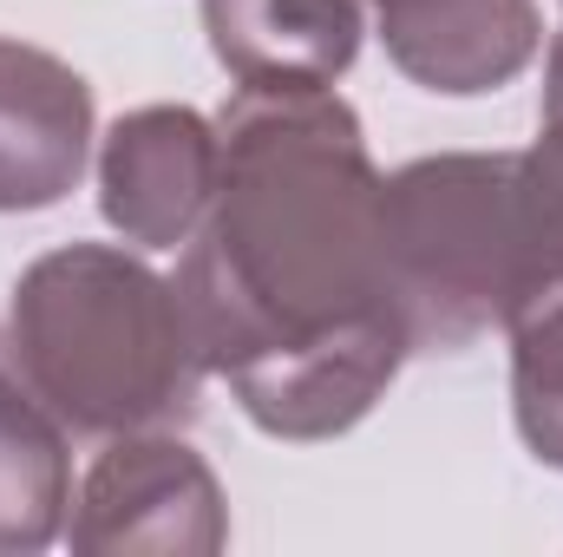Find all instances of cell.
<instances>
[{"label": "cell", "mask_w": 563, "mask_h": 557, "mask_svg": "<svg viewBox=\"0 0 563 557\" xmlns=\"http://www.w3.org/2000/svg\"><path fill=\"white\" fill-rule=\"evenodd\" d=\"M380 270L413 354H459L518 308V151H439L380 177Z\"/></svg>", "instance_id": "obj_3"}, {"label": "cell", "mask_w": 563, "mask_h": 557, "mask_svg": "<svg viewBox=\"0 0 563 557\" xmlns=\"http://www.w3.org/2000/svg\"><path fill=\"white\" fill-rule=\"evenodd\" d=\"M544 112H563V33L551 40V59H544Z\"/></svg>", "instance_id": "obj_12"}, {"label": "cell", "mask_w": 563, "mask_h": 557, "mask_svg": "<svg viewBox=\"0 0 563 557\" xmlns=\"http://www.w3.org/2000/svg\"><path fill=\"white\" fill-rule=\"evenodd\" d=\"M177 302L197 354L276 439H334L413 354L380 270V171L334 86H236Z\"/></svg>", "instance_id": "obj_1"}, {"label": "cell", "mask_w": 563, "mask_h": 557, "mask_svg": "<svg viewBox=\"0 0 563 557\" xmlns=\"http://www.w3.org/2000/svg\"><path fill=\"white\" fill-rule=\"evenodd\" d=\"M217 197V125L190 106L125 112L99 144V210L106 223L144 243L177 250L197 237Z\"/></svg>", "instance_id": "obj_5"}, {"label": "cell", "mask_w": 563, "mask_h": 557, "mask_svg": "<svg viewBox=\"0 0 563 557\" xmlns=\"http://www.w3.org/2000/svg\"><path fill=\"white\" fill-rule=\"evenodd\" d=\"M0 368L86 439L190 426L210 374L177 282L112 243H66L20 276L0 315Z\"/></svg>", "instance_id": "obj_2"}, {"label": "cell", "mask_w": 563, "mask_h": 557, "mask_svg": "<svg viewBox=\"0 0 563 557\" xmlns=\"http://www.w3.org/2000/svg\"><path fill=\"white\" fill-rule=\"evenodd\" d=\"M563 282V112H544L538 144L518 151V308ZM511 308V315H518Z\"/></svg>", "instance_id": "obj_11"}, {"label": "cell", "mask_w": 563, "mask_h": 557, "mask_svg": "<svg viewBox=\"0 0 563 557\" xmlns=\"http://www.w3.org/2000/svg\"><path fill=\"white\" fill-rule=\"evenodd\" d=\"M66 545L86 557H217L230 512L217 472L170 433H119L66 518Z\"/></svg>", "instance_id": "obj_4"}, {"label": "cell", "mask_w": 563, "mask_h": 557, "mask_svg": "<svg viewBox=\"0 0 563 557\" xmlns=\"http://www.w3.org/2000/svg\"><path fill=\"white\" fill-rule=\"evenodd\" d=\"M66 505H73L66 426L0 368V551H46L66 532Z\"/></svg>", "instance_id": "obj_9"}, {"label": "cell", "mask_w": 563, "mask_h": 557, "mask_svg": "<svg viewBox=\"0 0 563 557\" xmlns=\"http://www.w3.org/2000/svg\"><path fill=\"white\" fill-rule=\"evenodd\" d=\"M511 407L525 446L563 472V282L531 295L511 321Z\"/></svg>", "instance_id": "obj_10"}, {"label": "cell", "mask_w": 563, "mask_h": 557, "mask_svg": "<svg viewBox=\"0 0 563 557\" xmlns=\"http://www.w3.org/2000/svg\"><path fill=\"white\" fill-rule=\"evenodd\" d=\"M92 151V86L46 46L0 40V210L59 204Z\"/></svg>", "instance_id": "obj_7"}, {"label": "cell", "mask_w": 563, "mask_h": 557, "mask_svg": "<svg viewBox=\"0 0 563 557\" xmlns=\"http://www.w3.org/2000/svg\"><path fill=\"white\" fill-rule=\"evenodd\" d=\"M210 53L236 86H334L367 33V0H203Z\"/></svg>", "instance_id": "obj_8"}, {"label": "cell", "mask_w": 563, "mask_h": 557, "mask_svg": "<svg viewBox=\"0 0 563 557\" xmlns=\"http://www.w3.org/2000/svg\"><path fill=\"white\" fill-rule=\"evenodd\" d=\"M367 7L387 59L413 86L445 99L511 86L544 46L538 0H367Z\"/></svg>", "instance_id": "obj_6"}]
</instances>
